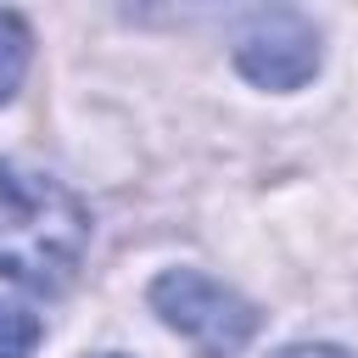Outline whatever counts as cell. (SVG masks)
Instances as JSON below:
<instances>
[{
	"label": "cell",
	"mask_w": 358,
	"mask_h": 358,
	"mask_svg": "<svg viewBox=\"0 0 358 358\" xmlns=\"http://www.w3.org/2000/svg\"><path fill=\"white\" fill-rule=\"evenodd\" d=\"M28 62H34V34H28V22H22L17 11H0V101L17 95Z\"/></svg>",
	"instance_id": "277c9868"
},
{
	"label": "cell",
	"mask_w": 358,
	"mask_h": 358,
	"mask_svg": "<svg viewBox=\"0 0 358 358\" xmlns=\"http://www.w3.org/2000/svg\"><path fill=\"white\" fill-rule=\"evenodd\" d=\"M324 50H319V28L313 17H302L296 6H268L252 11L246 28L235 34V67L263 84V90H302L319 73Z\"/></svg>",
	"instance_id": "3957f363"
},
{
	"label": "cell",
	"mask_w": 358,
	"mask_h": 358,
	"mask_svg": "<svg viewBox=\"0 0 358 358\" xmlns=\"http://www.w3.org/2000/svg\"><path fill=\"white\" fill-rule=\"evenodd\" d=\"M39 341H45V319L34 308L0 296V358H34Z\"/></svg>",
	"instance_id": "5b68a950"
},
{
	"label": "cell",
	"mask_w": 358,
	"mask_h": 358,
	"mask_svg": "<svg viewBox=\"0 0 358 358\" xmlns=\"http://www.w3.org/2000/svg\"><path fill=\"white\" fill-rule=\"evenodd\" d=\"M151 308L201 358H235L257 336V308L201 268H168L151 280Z\"/></svg>",
	"instance_id": "7a4b0ae2"
},
{
	"label": "cell",
	"mask_w": 358,
	"mask_h": 358,
	"mask_svg": "<svg viewBox=\"0 0 358 358\" xmlns=\"http://www.w3.org/2000/svg\"><path fill=\"white\" fill-rule=\"evenodd\" d=\"M90 246V207L50 173L0 157V280L56 296Z\"/></svg>",
	"instance_id": "6da1fadb"
},
{
	"label": "cell",
	"mask_w": 358,
	"mask_h": 358,
	"mask_svg": "<svg viewBox=\"0 0 358 358\" xmlns=\"http://www.w3.org/2000/svg\"><path fill=\"white\" fill-rule=\"evenodd\" d=\"M274 358H347L341 347H285V352H274Z\"/></svg>",
	"instance_id": "8992f818"
}]
</instances>
